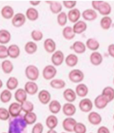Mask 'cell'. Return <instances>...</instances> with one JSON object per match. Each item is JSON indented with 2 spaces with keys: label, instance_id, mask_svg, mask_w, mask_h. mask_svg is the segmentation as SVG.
<instances>
[{
  "label": "cell",
  "instance_id": "cell-1",
  "mask_svg": "<svg viewBox=\"0 0 114 133\" xmlns=\"http://www.w3.org/2000/svg\"><path fill=\"white\" fill-rule=\"evenodd\" d=\"M27 124L21 115L10 119L8 133H24Z\"/></svg>",
  "mask_w": 114,
  "mask_h": 133
},
{
  "label": "cell",
  "instance_id": "cell-2",
  "mask_svg": "<svg viewBox=\"0 0 114 133\" xmlns=\"http://www.w3.org/2000/svg\"><path fill=\"white\" fill-rule=\"evenodd\" d=\"M25 76L29 81L35 82L38 79L40 76L39 69L36 65H29L25 69Z\"/></svg>",
  "mask_w": 114,
  "mask_h": 133
},
{
  "label": "cell",
  "instance_id": "cell-3",
  "mask_svg": "<svg viewBox=\"0 0 114 133\" xmlns=\"http://www.w3.org/2000/svg\"><path fill=\"white\" fill-rule=\"evenodd\" d=\"M84 73L81 70L75 69L71 70L69 73V78L71 82L74 83L81 82L84 79Z\"/></svg>",
  "mask_w": 114,
  "mask_h": 133
},
{
  "label": "cell",
  "instance_id": "cell-4",
  "mask_svg": "<svg viewBox=\"0 0 114 133\" xmlns=\"http://www.w3.org/2000/svg\"><path fill=\"white\" fill-rule=\"evenodd\" d=\"M57 69L53 65H46L43 70V76L46 81L52 80L56 76Z\"/></svg>",
  "mask_w": 114,
  "mask_h": 133
},
{
  "label": "cell",
  "instance_id": "cell-5",
  "mask_svg": "<svg viewBox=\"0 0 114 133\" xmlns=\"http://www.w3.org/2000/svg\"><path fill=\"white\" fill-rule=\"evenodd\" d=\"M80 109L83 113L90 112L93 108V103L91 100L88 98H83L79 104Z\"/></svg>",
  "mask_w": 114,
  "mask_h": 133
},
{
  "label": "cell",
  "instance_id": "cell-6",
  "mask_svg": "<svg viewBox=\"0 0 114 133\" xmlns=\"http://www.w3.org/2000/svg\"><path fill=\"white\" fill-rule=\"evenodd\" d=\"M64 59L65 56L64 53L58 50L52 54L51 59L54 66H60L63 63Z\"/></svg>",
  "mask_w": 114,
  "mask_h": 133
},
{
  "label": "cell",
  "instance_id": "cell-7",
  "mask_svg": "<svg viewBox=\"0 0 114 133\" xmlns=\"http://www.w3.org/2000/svg\"><path fill=\"white\" fill-rule=\"evenodd\" d=\"M77 123L76 120L74 118L72 117H67L63 120L62 127L67 132H74V127Z\"/></svg>",
  "mask_w": 114,
  "mask_h": 133
},
{
  "label": "cell",
  "instance_id": "cell-8",
  "mask_svg": "<svg viewBox=\"0 0 114 133\" xmlns=\"http://www.w3.org/2000/svg\"><path fill=\"white\" fill-rule=\"evenodd\" d=\"M26 15L22 13H18L14 15L12 18V24L15 27L19 28L22 27L26 22Z\"/></svg>",
  "mask_w": 114,
  "mask_h": 133
},
{
  "label": "cell",
  "instance_id": "cell-9",
  "mask_svg": "<svg viewBox=\"0 0 114 133\" xmlns=\"http://www.w3.org/2000/svg\"><path fill=\"white\" fill-rule=\"evenodd\" d=\"M22 111L21 104L18 102L11 103L8 108V111L12 118L17 117V116L20 115Z\"/></svg>",
  "mask_w": 114,
  "mask_h": 133
},
{
  "label": "cell",
  "instance_id": "cell-10",
  "mask_svg": "<svg viewBox=\"0 0 114 133\" xmlns=\"http://www.w3.org/2000/svg\"><path fill=\"white\" fill-rule=\"evenodd\" d=\"M110 102L105 97L104 95L101 94L96 97L94 100V104L96 108L99 109H103L106 108L108 104Z\"/></svg>",
  "mask_w": 114,
  "mask_h": 133
},
{
  "label": "cell",
  "instance_id": "cell-11",
  "mask_svg": "<svg viewBox=\"0 0 114 133\" xmlns=\"http://www.w3.org/2000/svg\"><path fill=\"white\" fill-rule=\"evenodd\" d=\"M62 110L64 115L68 117H71L76 112V108L72 103H66L62 106Z\"/></svg>",
  "mask_w": 114,
  "mask_h": 133
},
{
  "label": "cell",
  "instance_id": "cell-12",
  "mask_svg": "<svg viewBox=\"0 0 114 133\" xmlns=\"http://www.w3.org/2000/svg\"><path fill=\"white\" fill-rule=\"evenodd\" d=\"M24 89L26 91L27 94L33 95L39 91V86L35 82L28 81L25 84Z\"/></svg>",
  "mask_w": 114,
  "mask_h": 133
},
{
  "label": "cell",
  "instance_id": "cell-13",
  "mask_svg": "<svg viewBox=\"0 0 114 133\" xmlns=\"http://www.w3.org/2000/svg\"><path fill=\"white\" fill-rule=\"evenodd\" d=\"M38 99L41 104L46 105L51 102V95L48 90L43 89L41 90L38 94Z\"/></svg>",
  "mask_w": 114,
  "mask_h": 133
},
{
  "label": "cell",
  "instance_id": "cell-14",
  "mask_svg": "<svg viewBox=\"0 0 114 133\" xmlns=\"http://www.w3.org/2000/svg\"><path fill=\"white\" fill-rule=\"evenodd\" d=\"M88 121L93 125H98L102 122V117L96 111H91L88 115Z\"/></svg>",
  "mask_w": 114,
  "mask_h": 133
},
{
  "label": "cell",
  "instance_id": "cell-15",
  "mask_svg": "<svg viewBox=\"0 0 114 133\" xmlns=\"http://www.w3.org/2000/svg\"><path fill=\"white\" fill-rule=\"evenodd\" d=\"M81 17V12L77 8L70 10L67 14V17L71 23H76Z\"/></svg>",
  "mask_w": 114,
  "mask_h": 133
},
{
  "label": "cell",
  "instance_id": "cell-16",
  "mask_svg": "<svg viewBox=\"0 0 114 133\" xmlns=\"http://www.w3.org/2000/svg\"><path fill=\"white\" fill-rule=\"evenodd\" d=\"M44 47L47 53H53L56 49V44L52 38H47L44 41Z\"/></svg>",
  "mask_w": 114,
  "mask_h": 133
},
{
  "label": "cell",
  "instance_id": "cell-17",
  "mask_svg": "<svg viewBox=\"0 0 114 133\" xmlns=\"http://www.w3.org/2000/svg\"><path fill=\"white\" fill-rule=\"evenodd\" d=\"M63 97L68 103H73L76 99L77 94L73 89L67 88L64 91Z\"/></svg>",
  "mask_w": 114,
  "mask_h": 133
},
{
  "label": "cell",
  "instance_id": "cell-18",
  "mask_svg": "<svg viewBox=\"0 0 114 133\" xmlns=\"http://www.w3.org/2000/svg\"><path fill=\"white\" fill-rule=\"evenodd\" d=\"M82 16L85 20L87 21H92L98 17V14L94 10L86 9L83 11Z\"/></svg>",
  "mask_w": 114,
  "mask_h": 133
},
{
  "label": "cell",
  "instance_id": "cell-19",
  "mask_svg": "<svg viewBox=\"0 0 114 133\" xmlns=\"http://www.w3.org/2000/svg\"><path fill=\"white\" fill-rule=\"evenodd\" d=\"M91 63L95 66L100 65L103 61V57L101 54L98 52H93L90 56Z\"/></svg>",
  "mask_w": 114,
  "mask_h": 133
},
{
  "label": "cell",
  "instance_id": "cell-20",
  "mask_svg": "<svg viewBox=\"0 0 114 133\" xmlns=\"http://www.w3.org/2000/svg\"><path fill=\"white\" fill-rule=\"evenodd\" d=\"M75 92L77 96L81 98H85L88 93V88L85 84L80 83L76 87Z\"/></svg>",
  "mask_w": 114,
  "mask_h": 133
},
{
  "label": "cell",
  "instance_id": "cell-21",
  "mask_svg": "<svg viewBox=\"0 0 114 133\" xmlns=\"http://www.w3.org/2000/svg\"><path fill=\"white\" fill-rule=\"evenodd\" d=\"M27 93L24 89L19 88L15 91V98L16 101L20 104L27 101Z\"/></svg>",
  "mask_w": 114,
  "mask_h": 133
},
{
  "label": "cell",
  "instance_id": "cell-22",
  "mask_svg": "<svg viewBox=\"0 0 114 133\" xmlns=\"http://www.w3.org/2000/svg\"><path fill=\"white\" fill-rule=\"evenodd\" d=\"M87 24L83 21H79L73 26V30L75 34H81L87 30Z\"/></svg>",
  "mask_w": 114,
  "mask_h": 133
},
{
  "label": "cell",
  "instance_id": "cell-23",
  "mask_svg": "<svg viewBox=\"0 0 114 133\" xmlns=\"http://www.w3.org/2000/svg\"><path fill=\"white\" fill-rule=\"evenodd\" d=\"M58 123V118L53 114L48 116L46 119V125L49 129H54L57 126Z\"/></svg>",
  "mask_w": 114,
  "mask_h": 133
},
{
  "label": "cell",
  "instance_id": "cell-24",
  "mask_svg": "<svg viewBox=\"0 0 114 133\" xmlns=\"http://www.w3.org/2000/svg\"><path fill=\"white\" fill-rule=\"evenodd\" d=\"M49 109L51 113L53 114H56L61 111L62 106L61 103L57 100H53L49 103Z\"/></svg>",
  "mask_w": 114,
  "mask_h": 133
},
{
  "label": "cell",
  "instance_id": "cell-25",
  "mask_svg": "<svg viewBox=\"0 0 114 133\" xmlns=\"http://www.w3.org/2000/svg\"><path fill=\"white\" fill-rule=\"evenodd\" d=\"M99 13L104 16H107L111 12V7L110 4L106 2L103 1L100 5L98 10Z\"/></svg>",
  "mask_w": 114,
  "mask_h": 133
},
{
  "label": "cell",
  "instance_id": "cell-26",
  "mask_svg": "<svg viewBox=\"0 0 114 133\" xmlns=\"http://www.w3.org/2000/svg\"><path fill=\"white\" fill-rule=\"evenodd\" d=\"M8 55L10 58L16 59L20 55V49L17 45L11 44L8 48Z\"/></svg>",
  "mask_w": 114,
  "mask_h": 133
},
{
  "label": "cell",
  "instance_id": "cell-27",
  "mask_svg": "<svg viewBox=\"0 0 114 133\" xmlns=\"http://www.w3.org/2000/svg\"><path fill=\"white\" fill-rule=\"evenodd\" d=\"M72 48L76 53L81 55L85 52L86 46L81 41H76L73 43Z\"/></svg>",
  "mask_w": 114,
  "mask_h": 133
},
{
  "label": "cell",
  "instance_id": "cell-28",
  "mask_svg": "<svg viewBox=\"0 0 114 133\" xmlns=\"http://www.w3.org/2000/svg\"><path fill=\"white\" fill-rule=\"evenodd\" d=\"M26 18L31 21H35L39 18V14L38 11L33 7H29L26 12Z\"/></svg>",
  "mask_w": 114,
  "mask_h": 133
},
{
  "label": "cell",
  "instance_id": "cell-29",
  "mask_svg": "<svg viewBox=\"0 0 114 133\" xmlns=\"http://www.w3.org/2000/svg\"><path fill=\"white\" fill-rule=\"evenodd\" d=\"M50 5V9L53 14H59L62 12V5L60 2L50 1L47 2Z\"/></svg>",
  "mask_w": 114,
  "mask_h": 133
},
{
  "label": "cell",
  "instance_id": "cell-30",
  "mask_svg": "<svg viewBox=\"0 0 114 133\" xmlns=\"http://www.w3.org/2000/svg\"><path fill=\"white\" fill-rule=\"evenodd\" d=\"M1 15L5 19H9L14 16V10L13 8L10 6H6L2 8Z\"/></svg>",
  "mask_w": 114,
  "mask_h": 133
},
{
  "label": "cell",
  "instance_id": "cell-31",
  "mask_svg": "<svg viewBox=\"0 0 114 133\" xmlns=\"http://www.w3.org/2000/svg\"><path fill=\"white\" fill-rule=\"evenodd\" d=\"M78 57L75 54H70L65 58V63L69 67H74L78 63Z\"/></svg>",
  "mask_w": 114,
  "mask_h": 133
},
{
  "label": "cell",
  "instance_id": "cell-32",
  "mask_svg": "<svg viewBox=\"0 0 114 133\" xmlns=\"http://www.w3.org/2000/svg\"><path fill=\"white\" fill-rule=\"evenodd\" d=\"M62 35L65 39L70 41L75 38L76 34L74 31L73 27L70 26H66L63 29Z\"/></svg>",
  "mask_w": 114,
  "mask_h": 133
},
{
  "label": "cell",
  "instance_id": "cell-33",
  "mask_svg": "<svg viewBox=\"0 0 114 133\" xmlns=\"http://www.w3.org/2000/svg\"><path fill=\"white\" fill-rule=\"evenodd\" d=\"M50 86L55 89H61L66 86V82L61 79H53L50 83Z\"/></svg>",
  "mask_w": 114,
  "mask_h": 133
},
{
  "label": "cell",
  "instance_id": "cell-34",
  "mask_svg": "<svg viewBox=\"0 0 114 133\" xmlns=\"http://www.w3.org/2000/svg\"><path fill=\"white\" fill-rule=\"evenodd\" d=\"M86 46L91 51L95 52L100 47V43L98 40L95 38H88L86 42Z\"/></svg>",
  "mask_w": 114,
  "mask_h": 133
},
{
  "label": "cell",
  "instance_id": "cell-35",
  "mask_svg": "<svg viewBox=\"0 0 114 133\" xmlns=\"http://www.w3.org/2000/svg\"><path fill=\"white\" fill-rule=\"evenodd\" d=\"M11 38V33L6 30H0V43L5 44L8 43Z\"/></svg>",
  "mask_w": 114,
  "mask_h": 133
},
{
  "label": "cell",
  "instance_id": "cell-36",
  "mask_svg": "<svg viewBox=\"0 0 114 133\" xmlns=\"http://www.w3.org/2000/svg\"><path fill=\"white\" fill-rule=\"evenodd\" d=\"M25 51L28 55H33L36 52L37 50V45L34 42L29 41L25 45Z\"/></svg>",
  "mask_w": 114,
  "mask_h": 133
},
{
  "label": "cell",
  "instance_id": "cell-37",
  "mask_svg": "<svg viewBox=\"0 0 114 133\" xmlns=\"http://www.w3.org/2000/svg\"><path fill=\"white\" fill-rule=\"evenodd\" d=\"M23 118L27 125H32L36 123L37 117L34 112L32 111L25 113L23 115Z\"/></svg>",
  "mask_w": 114,
  "mask_h": 133
},
{
  "label": "cell",
  "instance_id": "cell-38",
  "mask_svg": "<svg viewBox=\"0 0 114 133\" xmlns=\"http://www.w3.org/2000/svg\"><path fill=\"white\" fill-rule=\"evenodd\" d=\"M102 94L106 97L109 102H111L114 99V89L111 87H106L104 88Z\"/></svg>",
  "mask_w": 114,
  "mask_h": 133
},
{
  "label": "cell",
  "instance_id": "cell-39",
  "mask_svg": "<svg viewBox=\"0 0 114 133\" xmlns=\"http://www.w3.org/2000/svg\"><path fill=\"white\" fill-rule=\"evenodd\" d=\"M19 85V81L15 77H11L7 81L6 87L8 90H13L17 88Z\"/></svg>",
  "mask_w": 114,
  "mask_h": 133
},
{
  "label": "cell",
  "instance_id": "cell-40",
  "mask_svg": "<svg viewBox=\"0 0 114 133\" xmlns=\"http://www.w3.org/2000/svg\"><path fill=\"white\" fill-rule=\"evenodd\" d=\"M112 19L109 16H104L100 20V26L105 30H107L111 26Z\"/></svg>",
  "mask_w": 114,
  "mask_h": 133
},
{
  "label": "cell",
  "instance_id": "cell-41",
  "mask_svg": "<svg viewBox=\"0 0 114 133\" xmlns=\"http://www.w3.org/2000/svg\"><path fill=\"white\" fill-rule=\"evenodd\" d=\"M1 67L3 72L6 74H10L14 70V65L9 60H5L3 61Z\"/></svg>",
  "mask_w": 114,
  "mask_h": 133
},
{
  "label": "cell",
  "instance_id": "cell-42",
  "mask_svg": "<svg viewBox=\"0 0 114 133\" xmlns=\"http://www.w3.org/2000/svg\"><path fill=\"white\" fill-rule=\"evenodd\" d=\"M12 93L10 90H3L0 94V100L3 103H7L9 102L12 98Z\"/></svg>",
  "mask_w": 114,
  "mask_h": 133
},
{
  "label": "cell",
  "instance_id": "cell-43",
  "mask_svg": "<svg viewBox=\"0 0 114 133\" xmlns=\"http://www.w3.org/2000/svg\"><path fill=\"white\" fill-rule=\"evenodd\" d=\"M67 19H68L67 15L65 12H61L57 15V21L59 26L61 27L65 26L67 22Z\"/></svg>",
  "mask_w": 114,
  "mask_h": 133
},
{
  "label": "cell",
  "instance_id": "cell-44",
  "mask_svg": "<svg viewBox=\"0 0 114 133\" xmlns=\"http://www.w3.org/2000/svg\"><path fill=\"white\" fill-rule=\"evenodd\" d=\"M21 104L22 107V110L25 113L32 112L34 109V105L30 101H26Z\"/></svg>",
  "mask_w": 114,
  "mask_h": 133
},
{
  "label": "cell",
  "instance_id": "cell-45",
  "mask_svg": "<svg viewBox=\"0 0 114 133\" xmlns=\"http://www.w3.org/2000/svg\"><path fill=\"white\" fill-rule=\"evenodd\" d=\"M31 36L33 41L39 42L43 39L44 34L40 30H33L31 33Z\"/></svg>",
  "mask_w": 114,
  "mask_h": 133
},
{
  "label": "cell",
  "instance_id": "cell-46",
  "mask_svg": "<svg viewBox=\"0 0 114 133\" xmlns=\"http://www.w3.org/2000/svg\"><path fill=\"white\" fill-rule=\"evenodd\" d=\"M87 128L86 125L82 123L77 122L75 125L74 129V132L75 133H86Z\"/></svg>",
  "mask_w": 114,
  "mask_h": 133
},
{
  "label": "cell",
  "instance_id": "cell-47",
  "mask_svg": "<svg viewBox=\"0 0 114 133\" xmlns=\"http://www.w3.org/2000/svg\"><path fill=\"white\" fill-rule=\"evenodd\" d=\"M10 116L8 110L5 108H0V120L6 121L10 119Z\"/></svg>",
  "mask_w": 114,
  "mask_h": 133
},
{
  "label": "cell",
  "instance_id": "cell-48",
  "mask_svg": "<svg viewBox=\"0 0 114 133\" xmlns=\"http://www.w3.org/2000/svg\"><path fill=\"white\" fill-rule=\"evenodd\" d=\"M44 125L41 123H37L34 125L32 129V133H43Z\"/></svg>",
  "mask_w": 114,
  "mask_h": 133
},
{
  "label": "cell",
  "instance_id": "cell-49",
  "mask_svg": "<svg viewBox=\"0 0 114 133\" xmlns=\"http://www.w3.org/2000/svg\"><path fill=\"white\" fill-rule=\"evenodd\" d=\"M7 57H8V48L4 45H0V59H5Z\"/></svg>",
  "mask_w": 114,
  "mask_h": 133
},
{
  "label": "cell",
  "instance_id": "cell-50",
  "mask_svg": "<svg viewBox=\"0 0 114 133\" xmlns=\"http://www.w3.org/2000/svg\"><path fill=\"white\" fill-rule=\"evenodd\" d=\"M64 6L67 8V9L72 10L74 9V7L76 5V1H63L62 2Z\"/></svg>",
  "mask_w": 114,
  "mask_h": 133
},
{
  "label": "cell",
  "instance_id": "cell-51",
  "mask_svg": "<svg viewBox=\"0 0 114 133\" xmlns=\"http://www.w3.org/2000/svg\"><path fill=\"white\" fill-rule=\"evenodd\" d=\"M97 133H110V131L106 127L101 126L99 128Z\"/></svg>",
  "mask_w": 114,
  "mask_h": 133
},
{
  "label": "cell",
  "instance_id": "cell-52",
  "mask_svg": "<svg viewBox=\"0 0 114 133\" xmlns=\"http://www.w3.org/2000/svg\"><path fill=\"white\" fill-rule=\"evenodd\" d=\"M108 52L110 56L114 58V44H111L109 45Z\"/></svg>",
  "mask_w": 114,
  "mask_h": 133
},
{
  "label": "cell",
  "instance_id": "cell-53",
  "mask_svg": "<svg viewBox=\"0 0 114 133\" xmlns=\"http://www.w3.org/2000/svg\"><path fill=\"white\" fill-rule=\"evenodd\" d=\"M103 1H92L91 2L92 6L94 8V10H98V8L100 6V5L102 3Z\"/></svg>",
  "mask_w": 114,
  "mask_h": 133
},
{
  "label": "cell",
  "instance_id": "cell-54",
  "mask_svg": "<svg viewBox=\"0 0 114 133\" xmlns=\"http://www.w3.org/2000/svg\"><path fill=\"white\" fill-rule=\"evenodd\" d=\"M40 3H41L40 1H30L29 2V3H30L31 5H32L33 6H37L39 5H40Z\"/></svg>",
  "mask_w": 114,
  "mask_h": 133
},
{
  "label": "cell",
  "instance_id": "cell-55",
  "mask_svg": "<svg viewBox=\"0 0 114 133\" xmlns=\"http://www.w3.org/2000/svg\"><path fill=\"white\" fill-rule=\"evenodd\" d=\"M47 133H58V132L54 129H49L47 131Z\"/></svg>",
  "mask_w": 114,
  "mask_h": 133
},
{
  "label": "cell",
  "instance_id": "cell-56",
  "mask_svg": "<svg viewBox=\"0 0 114 133\" xmlns=\"http://www.w3.org/2000/svg\"><path fill=\"white\" fill-rule=\"evenodd\" d=\"M2 86H3V82L1 79H0V89L2 88Z\"/></svg>",
  "mask_w": 114,
  "mask_h": 133
},
{
  "label": "cell",
  "instance_id": "cell-57",
  "mask_svg": "<svg viewBox=\"0 0 114 133\" xmlns=\"http://www.w3.org/2000/svg\"><path fill=\"white\" fill-rule=\"evenodd\" d=\"M61 133H66V132H61Z\"/></svg>",
  "mask_w": 114,
  "mask_h": 133
},
{
  "label": "cell",
  "instance_id": "cell-58",
  "mask_svg": "<svg viewBox=\"0 0 114 133\" xmlns=\"http://www.w3.org/2000/svg\"><path fill=\"white\" fill-rule=\"evenodd\" d=\"M113 84H114V78H113Z\"/></svg>",
  "mask_w": 114,
  "mask_h": 133
},
{
  "label": "cell",
  "instance_id": "cell-59",
  "mask_svg": "<svg viewBox=\"0 0 114 133\" xmlns=\"http://www.w3.org/2000/svg\"><path fill=\"white\" fill-rule=\"evenodd\" d=\"M113 130H114V125H113Z\"/></svg>",
  "mask_w": 114,
  "mask_h": 133
},
{
  "label": "cell",
  "instance_id": "cell-60",
  "mask_svg": "<svg viewBox=\"0 0 114 133\" xmlns=\"http://www.w3.org/2000/svg\"><path fill=\"white\" fill-rule=\"evenodd\" d=\"M2 133H7V132H2Z\"/></svg>",
  "mask_w": 114,
  "mask_h": 133
},
{
  "label": "cell",
  "instance_id": "cell-61",
  "mask_svg": "<svg viewBox=\"0 0 114 133\" xmlns=\"http://www.w3.org/2000/svg\"><path fill=\"white\" fill-rule=\"evenodd\" d=\"M90 133H92V132H90Z\"/></svg>",
  "mask_w": 114,
  "mask_h": 133
}]
</instances>
